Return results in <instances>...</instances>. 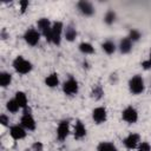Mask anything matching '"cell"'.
<instances>
[{"label": "cell", "mask_w": 151, "mask_h": 151, "mask_svg": "<svg viewBox=\"0 0 151 151\" xmlns=\"http://www.w3.org/2000/svg\"><path fill=\"white\" fill-rule=\"evenodd\" d=\"M122 118L127 124H134L138 120V112L133 106H127L122 112Z\"/></svg>", "instance_id": "cell-7"}, {"label": "cell", "mask_w": 151, "mask_h": 151, "mask_svg": "<svg viewBox=\"0 0 151 151\" xmlns=\"http://www.w3.org/2000/svg\"><path fill=\"white\" fill-rule=\"evenodd\" d=\"M149 57H150V59H151V50H150V54H149Z\"/></svg>", "instance_id": "cell-32"}, {"label": "cell", "mask_w": 151, "mask_h": 151, "mask_svg": "<svg viewBox=\"0 0 151 151\" xmlns=\"http://www.w3.org/2000/svg\"><path fill=\"white\" fill-rule=\"evenodd\" d=\"M123 143H124V145H125L126 149L132 150V149L138 147V145H139V143H140V137H139L138 133H133V132H132V133H130L129 136H126V137L124 138Z\"/></svg>", "instance_id": "cell-10"}, {"label": "cell", "mask_w": 151, "mask_h": 151, "mask_svg": "<svg viewBox=\"0 0 151 151\" xmlns=\"http://www.w3.org/2000/svg\"><path fill=\"white\" fill-rule=\"evenodd\" d=\"M45 85L48 86V87H57L59 85V77H58V73L53 72L51 74H48L46 78H45Z\"/></svg>", "instance_id": "cell-16"}, {"label": "cell", "mask_w": 151, "mask_h": 151, "mask_svg": "<svg viewBox=\"0 0 151 151\" xmlns=\"http://www.w3.org/2000/svg\"><path fill=\"white\" fill-rule=\"evenodd\" d=\"M8 123H9V118H8L6 114H1V116H0V124H1L2 126H7Z\"/></svg>", "instance_id": "cell-30"}, {"label": "cell", "mask_w": 151, "mask_h": 151, "mask_svg": "<svg viewBox=\"0 0 151 151\" xmlns=\"http://www.w3.org/2000/svg\"><path fill=\"white\" fill-rule=\"evenodd\" d=\"M138 151H139V150H138Z\"/></svg>", "instance_id": "cell-33"}, {"label": "cell", "mask_w": 151, "mask_h": 151, "mask_svg": "<svg viewBox=\"0 0 151 151\" xmlns=\"http://www.w3.org/2000/svg\"><path fill=\"white\" fill-rule=\"evenodd\" d=\"M104 96V91H103V87L98 84V85H96L94 87H93V90H92V97L94 98V99H100L101 97Z\"/></svg>", "instance_id": "cell-26"}, {"label": "cell", "mask_w": 151, "mask_h": 151, "mask_svg": "<svg viewBox=\"0 0 151 151\" xmlns=\"http://www.w3.org/2000/svg\"><path fill=\"white\" fill-rule=\"evenodd\" d=\"M101 50L106 53V54H113L114 52H116V50H117V47H116V44L113 42V41H111V40H106V41H104L103 44H101Z\"/></svg>", "instance_id": "cell-19"}, {"label": "cell", "mask_w": 151, "mask_h": 151, "mask_svg": "<svg viewBox=\"0 0 151 151\" xmlns=\"http://www.w3.org/2000/svg\"><path fill=\"white\" fill-rule=\"evenodd\" d=\"M28 1L27 0H21V1H19V6H20V12L21 13H25L26 12V9L28 8Z\"/></svg>", "instance_id": "cell-29"}, {"label": "cell", "mask_w": 151, "mask_h": 151, "mask_svg": "<svg viewBox=\"0 0 151 151\" xmlns=\"http://www.w3.org/2000/svg\"><path fill=\"white\" fill-rule=\"evenodd\" d=\"M92 119L96 124L100 125L103 123L106 122L107 119V112H106V109L103 107V106H98L96 109H93L92 111Z\"/></svg>", "instance_id": "cell-8"}, {"label": "cell", "mask_w": 151, "mask_h": 151, "mask_svg": "<svg viewBox=\"0 0 151 151\" xmlns=\"http://www.w3.org/2000/svg\"><path fill=\"white\" fill-rule=\"evenodd\" d=\"M139 151H151V145L147 142H140L138 145Z\"/></svg>", "instance_id": "cell-27"}, {"label": "cell", "mask_w": 151, "mask_h": 151, "mask_svg": "<svg viewBox=\"0 0 151 151\" xmlns=\"http://www.w3.org/2000/svg\"><path fill=\"white\" fill-rule=\"evenodd\" d=\"M64 24L61 21H54L52 24V29H51V38L50 42L54 45H60L61 42V35L64 32Z\"/></svg>", "instance_id": "cell-2"}, {"label": "cell", "mask_w": 151, "mask_h": 151, "mask_svg": "<svg viewBox=\"0 0 151 151\" xmlns=\"http://www.w3.org/2000/svg\"><path fill=\"white\" fill-rule=\"evenodd\" d=\"M140 37H142V34H140V32L138 31V29H136V28H132V29H130V32H129V35H127V38L132 41V42H134V41H138L139 39H140Z\"/></svg>", "instance_id": "cell-25"}, {"label": "cell", "mask_w": 151, "mask_h": 151, "mask_svg": "<svg viewBox=\"0 0 151 151\" xmlns=\"http://www.w3.org/2000/svg\"><path fill=\"white\" fill-rule=\"evenodd\" d=\"M13 68L19 73V74H27L32 71L33 66L32 63L26 60L24 57L18 55L14 60H13Z\"/></svg>", "instance_id": "cell-1"}, {"label": "cell", "mask_w": 151, "mask_h": 151, "mask_svg": "<svg viewBox=\"0 0 151 151\" xmlns=\"http://www.w3.org/2000/svg\"><path fill=\"white\" fill-rule=\"evenodd\" d=\"M20 125L28 131H33L35 129V120L31 113H24L20 119Z\"/></svg>", "instance_id": "cell-12"}, {"label": "cell", "mask_w": 151, "mask_h": 151, "mask_svg": "<svg viewBox=\"0 0 151 151\" xmlns=\"http://www.w3.org/2000/svg\"><path fill=\"white\" fill-rule=\"evenodd\" d=\"M78 48H79V51H80L81 53H84V54H92V53L94 52V47L92 46V44L86 42V41L80 42L79 46H78Z\"/></svg>", "instance_id": "cell-21"}, {"label": "cell", "mask_w": 151, "mask_h": 151, "mask_svg": "<svg viewBox=\"0 0 151 151\" xmlns=\"http://www.w3.org/2000/svg\"><path fill=\"white\" fill-rule=\"evenodd\" d=\"M70 133V123L67 120H61L57 127V138L59 140H65Z\"/></svg>", "instance_id": "cell-11"}, {"label": "cell", "mask_w": 151, "mask_h": 151, "mask_svg": "<svg viewBox=\"0 0 151 151\" xmlns=\"http://www.w3.org/2000/svg\"><path fill=\"white\" fill-rule=\"evenodd\" d=\"M77 7H78L79 12L83 15H85V17H91V15L94 14V7H93V5L90 1L80 0V1H78Z\"/></svg>", "instance_id": "cell-9"}, {"label": "cell", "mask_w": 151, "mask_h": 151, "mask_svg": "<svg viewBox=\"0 0 151 151\" xmlns=\"http://www.w3.org/2000/svg\"><path fill=\"white\" fill-rule=\"evenodd\" d=\"M116 19H117V14H116V12L112 11V9H109V11L105 13V15H104V22H105L106 25H112V24L116 21Z\"/></svg>", "instance_id": "cell-23"}, {"label": "cell", "mask_w": 151, "mask_h": 151, "mask_svg": "<svg viewBox=\"0 0 151 151\" xmlns=\"http://www.w3.org/2000/svg\"><path fill=\"white\" fill-rule=\"evenodd\" d=\"M97 151H118L116 145L110 142H101L97 146Z\"/></svg>", "instance_id": "cell-20"}, {"label": "cell", "mask_w": 151, "mask_h": 151, "mask_svg": "<svg viewBox=\"0 0 151 151\" xmlns=\"http://www.w3.org/2000/svg\"><path fill=\"white\" fill-rule=\"evenodd\" d=\"M33 151H44V144L41 142H34L32 144Z\"/></svg>", "instance_id": "cell-28"}, {"label": "cell", "mask_w": 151, "mask_h": 151, "mask_svg": "<svg viewBox=\"0 0 151 151\" xmlns=\"http://www.w3.org/2000/svg\"><path fill=\"white\" fill-rule=\"evenodd\" d=\"M38 26V31L41 33V35L45 37V39L50 42V38H51V29H52V24L47 18H40L37 22Z\"/></svg>", "instance_id": "cell-4"}, {"label": "cell", "mask_w": 151, "mask_h": 151, "mask_svg": "<svg viewBox=\"0 0 151 151\" xmlns=\"http://www.w3.org/2000/svg\"><path fill=\"white\" fill-rule=\"evenodd\" d=\"M78 33H77V29L73 27V26H67L65 29H64V37L67 41H74L76 38H77Z\"/></svg>", "instance_id": "cell-17"}, {"label": "cell", "mask_w": 151, "mask_h": 151, "mask_svg": "<svg viewBox=\"0 0 151 151\" xmlns=\"http://www.w3.org/2000/svg\"><path fill=\"white\" fill-rule=\"evenodd\" d=\"M145 88V85H144V79L142 78V76L139 74H136L133 76L130 80H129V90L132 94H140Z\"/></svg>", "instance_id": "cell-3"}, {"label": "cell", "mask_w": 151, "mask_h": 151, "mask_svg": "<svg viewBox=\"0 0 151 151\" xmlns=\"http://www.w3.org/2000/svg\"><path fill=\"white\" fill-rule=\"evenodd\" d=\"M132 41L126 37V38H123L120 41H119V51H120V53H123V54H127V53H130L131 52V50H132Z\"/></svg>", "instance_id": "cell-15"}, {"label": "cell", "mask_w": 151, "mask_h": 151, "mask_svg": "<svg viewBox=\"0 0 151 151\" xmlns=\"http://www.w3.org/2000/svg\"><path fill=\"white\" fill-rule=\"evenodd\" d=\"M9 134L13 139L19 140V139H24L27 132H26V129H24L21 125H13L9 129Z\"/></svg>", "instance_id": "cell-13"}, {"label": "cell", "mask_w": 151, "mask_h": 151, "mask_svg": "<svg viewBox=\"0 0 151 151\" xmlns=\"http://www.w3.org/2000/svg\"><path fill=\"white\" fill-rule=\"evenodd\" d=\"M142 67H143L144 70H150V68H151V59L149 58V59L144 60V61L142 63Z\"/></svg>", "instance_id": "cell-31"}, {"label": "cell", "mask_w": 151, "mask_h": 151, "mask_svg": "<svg viewBox=\"0 0 151 151\" xmlns=\"http://www.w3.org/2000/svg\"><path fill=\"white\" fill-rule=\"evenodd\" d=\"M6 109H7V111L11 112V113H17V112L19 111L20 106H19V104L17 103V100L13 98V99H9V100L6 103Z\"/></svg>", "instance_id": "cell-24"}, {"label": "cell", "mask_w": 151, "mask_h": 151, "mask_svg": "<svg viewBox=\"0 0 151 151\" xmlns=\"http://www.w3.org/2000/svg\"><path fill=\"white\" fill-rule=\"evenodd\" d=\"M73 136L76 139H81L86 136V127L83 124V122L77 120V123L74 125V130H73Z\"/></svg>", "instance_id": "cell-14"}, {"label": "cell", "mask_w": 151, "mask_h": 151, "mask_svg": "<svg viewBox=\"0 0 151 151\" xmlns=\"http://www.w3.org/2000/svg\"><path fill=\"white\" fill-rule=\"evenodd\" d=\"M14 99L17 100V103L19 104V106H20V109H25V107H27V96L25 94V92H22V91H18V92H15V97H14Z\"/></svg>", "instance_id": "cell-18"}, {"label": "cell", "mask_w": 151, "mask_h": 151, "mask_svg": "<svg viewBox=\"0 0 151 151\" xmlns=\"http://www.w3.org/2000/svg\"><path fill=\"white\" fill-rule=\"evenodd\" d=\"M12 83V74L8 72H1L0 73V86L7 87Z\"/></svg>", "instance_id": "cell-22"}, {"label": "cell", "mask_w": 151, "mask_h": 151, "mask_svg": "<svg viewBox=\"0 0 151 151\" xmlns=\"http://www.w3.org/2000/svg\"><path fill=\"white\" fill-rule=\"evenodd\" d=\"M63 91L66 96H76L79 91V84L78 81L73 78V77H70L67 80L64 81L63 84Z\"/></svg>", "instance_id": "cell-5"}, {"label": "cell", "mask_w": 151, "mask_h": 151, "mask_svg": "<svg viewBox=\"0 0 151 151\" xmlns=\"http://www.w3.org/2000/svg\"><path fill=\"white\" fill-rule=\"evenodd\" d=\"M40 37H41V33L38 29L32 28V27L28 28L24 34V39L26 44H28L29 46H35L40 40Z\"/></svg>", "instance_id": "cell-6"}]
</instances>
